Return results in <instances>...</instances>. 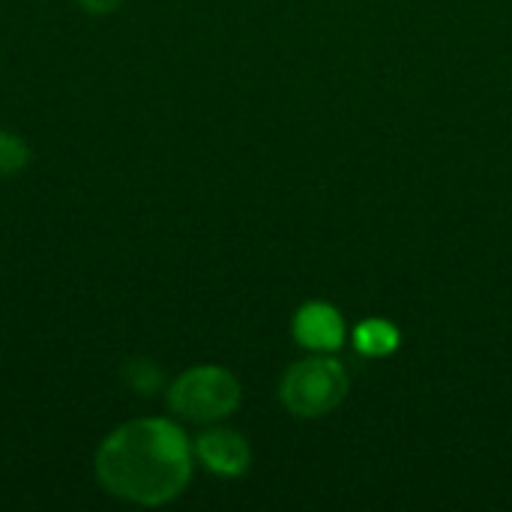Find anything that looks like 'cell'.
<instances>
[{"mask_svg": "<svg viewBox=\"0 0 512 512\" xmlns=\"http://www.w3.org/2000/svg\"><path fill=\"white\" fill-rule=\"evenodd\" d=\"M96 477L114 498L159 507L177 498L192 477V450L171 420H132L96 450Z\"/></svg>", "mask_w": 512, "mask_h": 512, "instance_id": "cell-1", "label": "cell"}, {"mask_svg": "<svg viewBox=\"0 0 512 512\" xmlns=\"http://www.w3.org/2000/svg\"><path fill=\"white\" fill-rule=\"evenodd\" d=\"M240 384L222 366H195L183 372L168 390V408L192 423H216L237 411Z\"/></svg>", "mask_w": 512, "mask_h": 512, "instance_id": "cell-2", "label": "cell"}, {"mask_svg": "<svg viewBox=\"0 0 512 512\" xmlns=\"http://www.w3.org/2000/svg\"><path fill=\"white\" fill-rule=\"evenodd\" d=\"M348 393L345 369L330 357H309L294 363L282 378V402L294 417L312 420L330 414Z\"/></svg>", "mask_w": 512, "mask_h": 512, "instance_id": "cell-3", "label": "cell"}, {"mask_svg": "<svg viewBox=\"0 0 512 512\" xmlns=\"http://www.w3.org/2000/svg\"><path fill=\"white\" fill-rule=\"evenodd\" d=\"M195 456L201 459V465L210 474L219 477H240L249 468V444L243 441V435L231 432V429H213L204 432L195 441Z\"/></svg>", "mask_w": 512, "mask_h": 512, "instance_id": "cell-4", "label": "cell"}, {"mask_svg": "<svg viewBox=\"0 0 512 512\" xmlns=\"http://www.w3.org/2000/svg\"><path fill=\"white\" fill-rule=\"evenodd\" d=\"M294 339L309 351H336L345 339V321L327 303H306L294 315Z\"/></svg>", "mask_w": 512, "mask_h": 512, "instance_id": "cell-5", "label": "cell"}, {"mask_svg": "<svg viewBox=\"0 0 512 512\" xmlns=\"http://www.w3.org/2000/svg\"><path fill=\"white\" fill-rule=\"evenodd\" d=\"M354 345L366 357H387L399 345V330L393 324L381 321V318H372V321H363L354 330Z\"/></svg>", "mask_w": 512, "mask_h": 512, "instance_id": "cell-6", "label": "cell"}, {"mask_svg": "<svg viewBox=\"0 0 512 512\" xmlns=\"http://www.w3.org/2000/svg\"><path fill=\"white\" fill-rule=\"evenodd\" d=\"M30 162V147L21 135L3 132L0 129V177H12L24 171Z\"/></svg>", "mask_w": 512, "mask_h": 512, "instance_id": "cell-7", "label": "cell"}, {"mask_svg": "<svg viewBox=\"0 0 512 512\" xmlns=\"http://www.w3.org/2000/svg\"><path fill=\"white\" fill-rule=\"evenodd\" d=\"M129 381H132L135 390L150 393V390L159 384V372H156V366H150V363H135V366L129 369Z\"/></svg>", "mask_w": 512, "mask_h": 512, "instance_id": "cell-8", "label": "cell"}, {"mask_svg": "<svg viewBox=\"0 0 512 512\" xmlns=\"http://www.w3.org/2000/svg\"><path fill=\"white\" fill-rule=\"evenodd\" d=\"M87 12H93V15H108V12H114V9H120L123 6V0H78Z\"/></svg>", "mask_w": 512, "mask_h": 512, "instance_id": "cell-9", "label": "cell"}]
</instances>
